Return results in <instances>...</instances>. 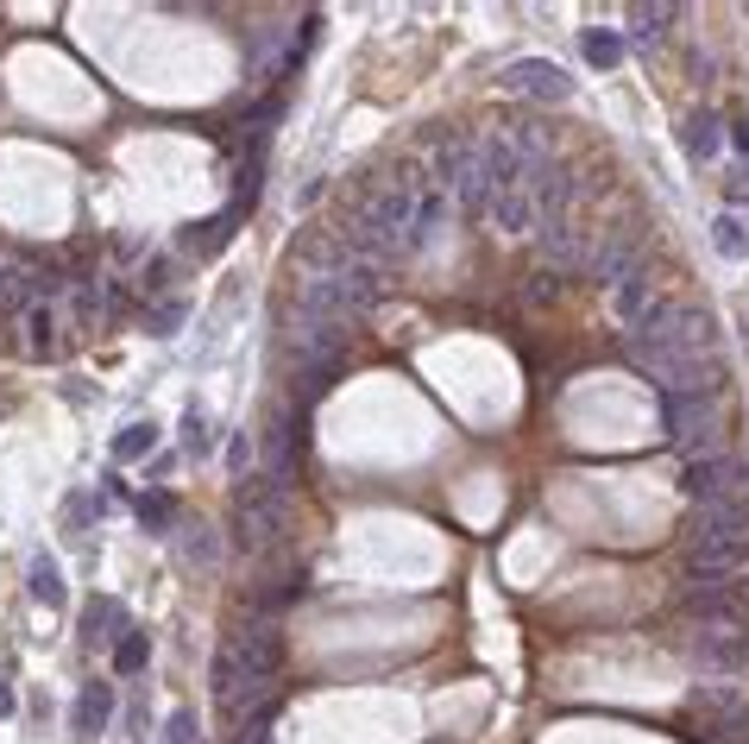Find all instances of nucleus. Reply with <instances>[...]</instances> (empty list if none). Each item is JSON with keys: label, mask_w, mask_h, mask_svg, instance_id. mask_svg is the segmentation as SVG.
<instances>
[{"label": "nucleus", "mask_w": 749, "mask_h": 744, "mask_svg": "<svg viewBox=\"0 0 749 744\" xmlns=\"http://www.w3.org/2000/svg\"><path fill=\"white\" fill-rule=\"evenodd\" d=\"M730 146H737V152L749 158V114H744V121H737V127H730Z\"/></svg>", "instance_id": "obj_34"}, {"label": "nucleus", "mask_w": 749, "mask_h": 744, "mask_svg": "<svg viewBox=\"0 0 749 744\" xmlns=\"http://www.w3.org/2000/svg\"><path fill=\"white\" fill-rule=\"evenodd\" d=\"M504 95H529V102H567L574 95V77L549 64V57H517V64H504Z\"/></svg>", "instance_id": "obj_7"}, {"label": "nucleus", "mask_w": 749, "mask_h": 744, "mask_svg": "<svg viewBox=\"0 0 749 744\" xmlns=\"http://www.w3.org/2000/svg\"><path fill=\"white\" fill-rule=\"evenodd\" d=\"M668 26H675V7H630V38L636 45H661L668 38Z\"/></svg>", "instance_id": "obj_19"}, {"label": "nucleus", "mask_w": 749, "mask_h": 744, "mask_svg": "<svg viewBox=\"0 0 749 744\" xmlns=\"http://www.w3.org/2000/svg\"><path fill=\"white\" fill-rule=\"evenodd\" d=\"M680 492L693 505H725V499H749V467L744 455H712V461H687Z\"/></svg>", "instance_id": "obj_5"}, {"label": "nucleus", "mask_w": 749, "mask_h": 744, "mask_svg": "<svg viewBox=\"0 0 749 744\" xmlns=\"http://www.w3.org/2000/svg\"><path fill=\"white\" fill-rule=\"evenodd\" d=\"M246 744H272V732H265V725H258V732H252V739Z\"/></svg>", "instance_id": "obj_36"}, {"label": "nucleus", "mask_w": 749, "mask_h": 744, "mask_svg": "<svg viewBox=\"0 0 749 744\" xmlns=\"http://www.w3.org/2000/svg\"><path fill=\"white\" fill-rule=\"evenodd\" d=\"M25 329H32V347H38V354H50V334H57V309H50V304H32V309H25Z\"/></svg>", "instance_id": "obj_26"}, {"label": "nucleus", "mask_w": 749, "mask_h": 744, "mask_svg": "<svg viewBox=\"0 0 749 744\" xmlns=\"http://www.w3.org/2000/svg\"><path fill=\"white\" fill-rule=\"evenodd\" d=\"M586 64L592 70H618L624 64V32H586Z\"/></svg>", "instance_id": "obj_22"}, {"label": "nucleus", "mask_w": 749, "mask_h": 744, "mask_svg": "<svg viewBox=\"0 0 749 744\" xmlns=\"http://www.w3.org/2000/svg\"><path fill=\"white\" fill-rule=\"evenodd\" d=\"M668 416V436L687 461H712L725 455V411H718V391H687V398H661Z\"/></svg>", "instance_id": "obj_1"}, {"label": "nucleus", "mask_w": 749, "mask_h": 744, "mask_svg": "<svg viewBox=\"0 0 749 744\" xmlns=\"http://www.w3.org/2000/svg\"><path fill=\"white\" fill-rule=\"evenodd\" d=\"M473 158H479V178H485V190L498 196V190H510L517 183V171H523V158H517V146H510V133L492 127V133H473Z\"/></svg>", "instance_id": "obj_11"}, {"label": "nucleus", "mask_w": 749, "mask_h": 744, "mask_svg": "<svg viewBox=\"0 0 749 744\" xmlns=\"http://www.w3.org/2000/svg\"><path fill=\"white\" fill-rule=\"evenodd\" d=\"M535 240H542V265H549L554 278H561V272H586V259H592V233L579 228L574 215H567V221H542Z\"/></svg>", "instance_id": "obj_10"}, {"label": "nucleus", "mask_w": 749, "mask_h": 744, "mask_svg": "<svg viewBox=\"0 0 749 744\" xmlns=\"http://www.w3.org/2000/svg\"><path fill=\"white\" fill-rule=\"evenodd\" d=\"M448 215H453V203L435 190V183H428L423 203H416V221H410V233H403V259L435 253V247H441V233H448Z\"/></svg>", "instance_id": "obj_13"}, {"label": "nucleus", "mask_w": 749, "mask_h": 744, "mask_svg": "<svg viewBox=\"0 0 749 744\" xmlns=\"http://www.w3.org/2000/svg\"><path fill=\"white\" fill-rule=\"evenodd\" d=\"M107 631H120V638H126V606H120V599H95V606L82 613V638H89V643H107Z\"/></svg>", "instance_id": "obj_20"}, {"label": "nucleus", "mask_w": 749, "mask_h": 744, "mask_svg": "<svg viewBox=\"0 0 749 744\" xmlns=\"http://www.w3.org/2000/svg\"><path fill=\"white\" fill-rule=\"evenodd\" d=\"M554 297H561V278H554V272H535V278H523V304H529V309L554 304Z\"/></svg>", "instance_id": "obj_29"}, {"label": "nucleus", "mask_w": 749, "mask_h": 744, "mask_svg": "<svg viewBox=\"0 0 749 744\" xmlns=\"http://www.w3.org/2000/svg\"><path fill=\"white\" fill-rule=\"evenodd\" d=\"M25 587H32V599H38V606H64V574H57V562H32Z\"/></svg>", "instance_id": "obj_23"}, {"label": "nucleus", "mask_w": 749, "mask_h": 744, "mask_svg": "<svg viewBox=\"0 0 749 744\" xmlns=\"http://www.w3.org/2000/svg\"><path fill=\"white\" fill-rule=\"evenodd\" d=\"M164 739H171V744H201L196 713H171V725H164Z\"/></svg>", "instance_id": "obj_30"}, {"label": "nucleus", "mask_w": 749, "mask_h": 744, "mask_svg": "<svg viewBox=\"0 0 749 744\" xmlns=\"http://www.w3.org/2000/svg\"><path fill=\"white\" fill-rule=\"evenodd\" d=\"M146 663H151V638H139V631H126V638L114 643V675H139Z\"/></svg>", "instance_id": "obj_25"}, {"label": "nucleus", "mask_w": 749, "mask_h": 744, "mask_svg": "<svg viewBox=\"0 0 749 744\" xmlns=\"http://www.w3.org/2000/svg\"><path fill=\"white\" fill-rule=\"evenodd\" d=\"M132 512H139V524H151V530H171V499H164V492H146Z\"/></svg>", "instance_id": "obj_28"}, {"label": "nucleus", "mask_w": 749, "mask_h": 744, "mask_svg": "<svg viewBox=\"0 0 749 744\" xmlns=\"http://www.w3.org/2000/svg\"><path fill=\"white\" fill-rule=\"evenodd\" d=\"M712 240H718V253H725V259H744V253H749V233H744V221H737V215H725V221L712 228Z\"/></svg>", "instance_id": "obj_27"}, {"label": "nucleus", "mask_w": 749, "mask_h": 744, "mask_svg": "<svg viewBox=\"0 0 749 744\" xmlns=\"http://www.w3.org/2000/svg\"><path fill=\"white\" fill-rule=\"evenodd\" d=\"M636 265H643V233H611V240L592 247V259H586V272L599 284H624Z\"/></svg>", "instance_id": "obj_14"}, {"label": "nucleus", "mask_w": 749, "mask_h": 744, "mask_svg": "<svg viewBox=\"0 0 749 744\" xmlns=\"http://www.w3.org/2000/svg\"><path fill=\"white\" fill-rule=\"evenodd\" d=\"M687 152L718 158L725 152V121H718V114H687Z\"/></svg>", "instance_id": "obj_18"}, {"label": "nucleus", "mask_w": 749, "mask_h": 744, "mask_svg": "<svg viewBox=\"0 0 749 744\" xmlns=\"http://www.w3.org/2000/svg\"><path fill=\"white\" fill-rule=\"evenodd\" d=\"M151 448H158V430H151V423H126L120 436H114V461H139Z\"/></svg>", "instance_id": "obj_24"}, {"label": "nucleus", "mask_w": 749, "mask_h": 744, "mask_svg": "<svg viewBox=\"0 0 749 744\" xmlns=\"http://www.w3.org/2000/svg\"><path fill=\"white\" fill-rule=\"evenodd\" d=\"M290 530V492H277L272 480H240L233 492V542L240 549H277Z\"/></svg>", "instance_id": "obj_3"}, {"label": "nucleus", "mask_w": 749, "mask_h": 744, "mask_svg": "<svg viewBox=\"0 0 749 744\" xmlns=\"http://www.w3.org/2000/svg\"><path fill=\"white\" fill-rule=\"evenodd\" d=\"M725 196H730V208L749 203V171H730V178H725Z\"/></svg>", "instance_id": "obj_32"}, {"label": "nucleus", "mask_w": 749, "mask_h": 744, "mask_svg": "<svg viewBox=\"0 0 749 744\" xmlns=\"http://www.w3.org/2000/svg\"><path fill=\"white\" fill-rule=\"evenodd\" d=\"M233 221H240V208H227V215H215V221H196V228H183V247H189V253H221Z\"/></svg>", "instance_id": "obj_21"}, {"label": "nucleus", "mask_w": 749, "mask_h": 744, "mask_svg": "<svg viewBox=\"0 0 749 744\" xmlns=\"http://www.w3.org/2000/svg\"><path fill=\"white\" fill-rule=\"evenodd\" d=\"M630 341L661 347V354H712V316L700 304H655Z\"/></svg>", "instance_id": "obj_4"}, {"label": "nucleus", "mask_w": 749, "mask_h": 744, "mask_svg": "<svg viewBox=\"0 0 749 744\" xmlns=\"http://www.w3.org/2000/svg\"><path fill=\"white\" fill-rule=\"evenodd\" d=\"M693 707H700L705 725H712V719L744 713V694H737V682H705V688H693Z\"/></svg>", "instance_id": "obj_17"}, {"label": "nucleus", "mask_w": 749, "mask_h": 744, "mask_svg": "<svg viewBox=\"0 0 749 744\" xmlns=\"http://www.w3.org/2000/svg\"><path fill=\"white\" fill-rule=\"evenodd\" d=\"M737 574H749V542H705V549H687V587H730Z\"/></svg>", "instance_id": "obj_9"}, {"label": "nucleus", "mask_w": 749, "mask_h": 744, "mask_svg": "<svg viewBox=\"0 0 749 744\" xmlns=\"http://www.w3.org/2000/svg\"><path fill=\"white\" fill-rule=\"evenodd\" d=\"M176 322H183V304H164L158 316H151V329H158V334H171Z\"/></svg>", "instance_id": "obj_33"}, {"label": "nucleus", "mask_w": 749, "mask_h": 744, "mask_svg": "<svg viewBox=\"0 0 749 744\" xmlns=\"http://www.w3.org/2000/svg\"><path fill=\"white\" fill-rule=\"evenodd\" d=\"M649 297H655V272L636 265V272L618 284V316H624V322H643V316H649Z\"/></svg>", "instance_id": "obj_16"}, {"label": "nucleus", "mask_w": 749, "mask_h": 744, "mask_svg": "<svg viewBox=\"0 0 749 744\" xmlns=\"http://www.w3.org/2000/svg\"><path fill=\"white\" fill-rule=\"evenodd\" d=\"M183 442H189V455H201V448H208V423H201L196 411L183 416Z\"/></svg>", "instance_id": "obj_31"}, {"label": "nucleus", "mask_w": 749, "mask_h": 744, "mask_svg": "<svg viewBox=\"0 0 749 744\" xmlns=\"http://www.w3.org/2000/svg\"><path fill=\"white\" fill-rule=\"evenodd\" d=\"M13 707H20V700H13V688H7V682H0V719L13 713Z\"/></svg>", "instance_id": "obj_35"}, {"label": "nucleus", "mask_w": 749, "mask_h": 744, "mask_svg": "<svg viewBox=\"0 0 749 744\" xmlns=\"http://www.w3.org/2000/svg\"><path fill=\"white\" fill-rule=\"evenodd\" d=\"M687 549H705V542H749V499H725V505H693L687 517Z\"/></svg>", "instance_id": "obj_8"}, {"label": "nucleus", "mask_w": 749, "mask_h": 744, "mask_svg": "<svg viewBox=\"0 0 749 744\" xmlns=\"http://www.w3.org/2000/svg\"><path fill=\"white\" fill-rule=\"evenodd\" d=\"M680 650H687V663H693V668L730 682V675L749 663V618L744 613H730V618H693V625H687V638H680Z\"/></svg>", "instance_id": "obj_2"}, {"label": "nucleus", "mask_w": 749, "mask_h": 744, "mask_svg": "<svg viewBox=\"0 0 749 744\" xmlns=\"http://www.w3.org/2000/svg\"><path fill=\"white\" fill-rule=\"evenodd\" d=\"M227 650L240 656V675H246V682H277V663H284V625L258 618V625H246V631H233Z\"/></svg>", "instance_id": "obj_6"}, {"label": "nucleus", "mask_w": 749, "mask_h": 744, "mask_svg": "<svg viewBox=\"0 0 749 744\" xmlns=\"http://www.w3.org/2000/svg\"><path fill=\"white\" fill-rule=\"evenodd\" d=\"M107 719H114V688L89 682V688H82V700H76V732H82V739H95Z\"/></svg>", "instance_id": "obj_15"}, {"label": "nucleus", "mask_w": 749, "mask_h": 744, "mask_svg": "<svg viewBox=\"0 0 749 744\" xmlns=\"http://www.w3.org/2000/svg\"><path fill=\"white\" fill-rule=\"evenodd\" d=\"M265 480H272L277 492H290L297 487V416L290 411H277L272 416V430H265Z\"/></svg>", "instance_id": "obj_12"}]
</instances>
